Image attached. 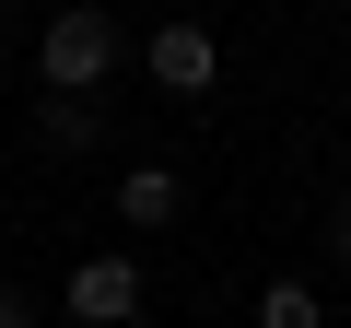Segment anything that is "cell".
I'll return each instance as SVG.
<instances>
[{
  "label": "cell",
  "mask_w": 351,
  "mask_h": 328,
  "mask_svg": "<svg viewBox=\"0 0 351 328\" xmlns=\"http://www.w3.org/2000/svg\"><path fill=\"white\" fill-rule=\"evenodd\" d=\"M117 59H129V36L94 12V0L47 12V36H36V71H47V94H71V106H94V94L117 82Z\"/></svg>",
  "instance_id": "obj_1"
},
{
  "label": "cell",
  "mask_w": 351,
  "mask_h": 328,
  "mask_svg": "<svg viewBox=\"0 0 351 328\" xmlns=\"http://www.w3.org/2000/svg\"><path fill=\"white\" fill-rule=\"evenodd\" d=\"M141 71L188 106V94H211V82H223V47H211V24H152V36H141Z\"/></svg>",
  "instance_id": "obj_2"
},
{
  "label": "cell",
  "mask_w": 351,
  "mask_h": 328,
  "mask_svg": "<svg viewBox=\"0 0 351 328\" xmlns=\"http://www.w3.org/2000/svg\"><path fill=\"white\" fill-rule=\"evenodd\" d=\"M141 293H152V281H141V258H82V270L59 281V305H71L82 328H129V316H141Z\"/></svg>",
  "instance_id": "obj_3"
},
{
  "label": "cell",
  "mask_w": 351,
  "mask_h": 328,
  "mask_svg": "<svg viewBox=\"0 0 351 328\" xmlns=\"http://www.w3.org/2000/svg\"><path fill=\"white\" fill-rule=\"evenodd\" d=\"M117 223H141V235L188 223V176H176V164H129L117 176Z\"/></svg>",
  "instance_id": "obj_4"
},
{
  "label": "cell",
  "mask_w": 351,
  "mask_h": 328,
  "mask_svg": "<svg viewBox=\"0 0 351 328\" xmlns=\"http://www.w3.org/2000/svg\"><path fill=\"white\" fill-rule=\"evenodd\" d=\"M36 141H47V152H94V141H106V106H71V94H47V106H36Z\"/></svg>",
  "instance_id": "obj_5"
},
{
  "label": "cell",
  "mask_w": 351,
  "mask_h": 328,
  "mask_svg": "<svg viewBox=\"0 0 351 328\" xmlns=\"http://www.w3.org/2000/svg\"><path fill=\"white\" fill-rule=\"evenodd\" d=\"M258 328H328V293L316 281H258Z\"/></svg>",
  "instance_id": "obj_6"
},
{
  "label": "cell",
  "mask_w": 351,
  "mask_h": 328,
  "mask_svg": "<svg viewBox=\"0 0 351 328\" xmlns=\"http://www.w3.org/2000/svg\"><path fill=\"white\" fill-rule=\"evenodd\" d=\"M328 258H339V270H351V188H339V200H328Z\"/></svg>",
  "instance_id": "obj_7"
},
{
  "label": "cell",
  "mask_w": 351,
  "mask_h": 328,
  "mask_svg": "<svg viewBox=\"0 0 351 328\" xmlns=\"http://www.w3.org/2000/svg\"><path fill=\"white\" fill-rule=\"evenodd\" d=\"M0 328H36V305H24V293H12V281H0Z\"/></svg>",
  "instance_id": "obj_8"
}]
</instances>
